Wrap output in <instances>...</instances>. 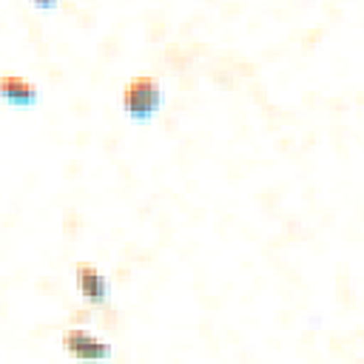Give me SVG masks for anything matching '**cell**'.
<instances>
[{"label": "cell", "instance_id": "4", "mask_svg": "<svg viewBox=\"0 0 364 364\" xmlns=\"http://www.w3.org/2000/svg\"><path fill=\"white\" fill-rule=\"evenodd\" d=\"M0 97L14 108H31L40 100V91L31 80L20 74H0Z\"/></svg>", "mask_w": 364, "mask_h": 364}, {"label": "cell", "instance_id": "3", "mask_svg": "<svg viewBox=\"0 0 364 364\" xmlns=\"http://www.w3.org/2000/svg\"><path fill=\"white\" fill-rule=\"evenodd\" d=\"M74 282H77V290H80V296H82L85 304H91V307L108 304L111 282H108V276H105L97 264H91V262H77V264H74Z\"/></svg>", "mask_w": 364, "mask_h": 364}, {"label": "cell", "instance_id": "1", "mask_svg": "<svg viewBox=\"0 0 364 364\" xmlns=\"http://www.w3.org/2000/svg\"><path fill=\"white\" fill-rule=\"evenodd\" d=\"M165 102L162 82L154 74H134L122 88V111L131 119H151Z\"/></svg>", "mask_w": 364, "mask_h": 364}, {"label": "cell", "instance_id": "2", "mask_svg": "<svg viewBox=\"0 0 364 364\" xmlns=\"http://www.w3.org/2000/svg\"><path fill=\"white\" fill-rule=\"evenodd\" d=\"M63 350L68 355H74L77 361H105L114 355V347L111 341L94 336L91 330H82V327H71L63 333Z\"/></svg>", "mask_w": 364, "mask_h": 364}]
</instances>
